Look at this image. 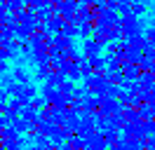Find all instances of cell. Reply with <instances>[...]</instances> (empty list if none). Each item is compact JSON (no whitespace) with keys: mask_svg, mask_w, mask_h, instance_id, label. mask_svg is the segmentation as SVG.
I'll list each match as a JSON object with an SVG mask.
<instances>
[{"mask_svg":"<svg viewBox=\"0 0 155 150\" xmlns=\"http://www.w3.org/2000/svg\"><path fill=\"white\" fill-rule=\"evenodd\" d=\"M14 80H17V84L24 87V84H28V73H26L24 68H17V70H14Z\"/></svg>","mask_w":155,"mask_h":150,"instance_id":"obj_2","label":"cell"},{"mask_svg":"<svg viewBox=\"0 0 155 150\" xmlns=\"http://www.w3.org/2000/svg\"><path fill=\"white\" fill-rule=\"evenodd\" d=\"M14 49H17V42H5V40H0V61L10 59V56L14 54Z\"/></svg>","mask_w":155,"mask_h":150,"instance_id":"obj_1","label":"cell"}]
</instances>
